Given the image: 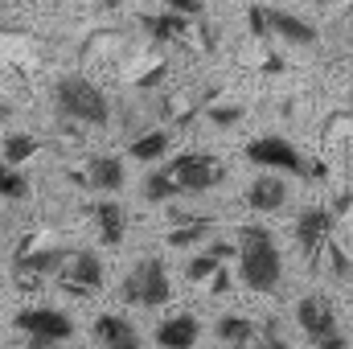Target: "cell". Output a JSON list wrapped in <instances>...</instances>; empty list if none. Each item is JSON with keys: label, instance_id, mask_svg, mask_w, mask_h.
Instances as JSON below:
<instances>
[{"label": "cell", "instance_id": "obj_3", "mask_svg": "<svg viewBox=\"0 0 353 349\" xmlns=\"http://www.w3.org/2000/svg\"><path fill=\"white\" fill-rule=\"evenodd\" d=\"M296 325H300V333H304L316 349H350L345 329H341L337 308H333L329 296H316V292H312V296H300V304H296Z\"/></svg>", "mask_w": 353, "mask_h": 349}, {"label": "cell", "instance_id": "obj_10", "mask_svg": "<svg viewBox=\"0 0 353 349\" xmlns=\"http://www.w3.org/2000/svg\"><path fill=\"white\" fill-rule=\"evenodd\" d=\"M288 197H292V193H288L283 173H259L247 185V206H251L255 214H275V210H283Z\"/></svg>", "mask_w": 353, "mask_h": 349}, {"label": "cell", "instance_id": "obj_2", "mask_svg": "<svg viewBox=\"0 0 353 349\" xmlns=\"http://www.w3.org/2000/svg\"><path fill=\"white\" fill-rule=\"evenodd\" d=\"M54 107L70 123H87V128H103L111 119V99L83 74H66L54 83Z\"/></svg>", "mask_w": 353, "mask_h": 349}, {"label": "cell", "instance_id": "obj_12", "mask_svg": "<svg viewBox=\"0 0 353 349\" xmlns=\"http://www.w3.org/2000/svg\"><path fill=\"white\" fill-rule=\"evenodd\" d=\"M267 21H271V37L288 41V46H316V25H308L304 17L296 12H283V8H267Z\"/></svg>", "mask_w": 353, "mask_h": 349}, {"label": "cell", "instance_id": "obj_6", "mask_svg": "<svg viewBox=\"0 0 353 349\" xmlns=\"http://www.w3.org/2000/svg\"><path fill=\"white\" fill-rule=\"evenodd\" d=\"M169 173H173L181 193H210V189L222 185L226 165L218 157H210V152H181V157L169 161Z\"/></svg>", "mask_w": 353, "mask_h": 349}, {"label": "cell", "instance_id": "obj_13", "mask_svg": "<svg viewBox=\"0 0 353 349\" xmlns=\"http://www.w3.org/2000/svg\"><path fill=\"white\" fill-rule=\"evenodd\" d=\"M90 222H94V230H99V239H103L107 247H119V243H123L128 214H123V206H119V201H111V197L94 201V206H90Z\"/></svg>", "mask_w": 353, "mask_h": 349}, {"label": "cell", "instance_id": "obj_24", "mask_svg": "<svg viewBox=\"0 0 353 349\" xmlns=\"http://www.w3.org/2000/svg\"><path fill=\"white\" fill-rule=\"evenodd\" d=\"M247 21H251V33H255V37H271V21H267V8H259V4H255V8L247 12Z\"/></svg>", "mask_w": 353, "mask_h": 349}, {"label": "cell", "instance_id": "obj_21", "mask_svg": "<svg viewBox=\"0 0 353 349\" xmlns=\"http://www.w3.org/2000/svg\"><path fill=\"white\" fill-rule=\"evenodd\" d=\"M218 271H222V259H218V255H210V251H201V255H193V259L185 263V275H189V283L214 279Z\"/></svg>", "mask_w": 353, "mask_h": 349}, {"label": "cell", "instance_id": "obj_25", "mask_svg": "<svg viewBox=\"0 0 353 349\" xmlns=\"http://www.w3.org/2000/svg\"><path fill=\"white\" fill-rule=\"evenodd\" d=\"M169 12H181V17H201V0H169Z\"/></svg>", "mask_w": 353, "mask_h": 349}, {"label": "cell", "instance_id": "obj_8", "mask_svg": "<svg viewBox=\"0 0 353 349\" xmlns=\"http://www.w3.org/2000/svg\"><path fill=\"white\" fill-rule=\"evenodd\" d=\"M58 283L70 296H94L103 288V263L94 259L90 251H66L62 267H58Z\"/></svg>", "mask_w": 353, "mask_h": 349}, {"label": "cell", "instance_id": "obj_11", "mask_svg": "<svg viewBox=\"0 0 353 349\" xmlns=\"http://www.w3.org/2000/svg\"><path fill=\"white\" fill-rule=\"evenodd\" d=\"M201 337V321L193 312H176V317H165L161 329H157V346L161 349H193Z\"/></svg>", "mask_w": 353, "mask_h": 349}, {"label": "cell", "instance_id": "obj_22", "mask_svg": "<svg viewBox=\"0 0 353 349\" xmlns=\"http://www.w3.org/2000/svg\"><path fill=\"white\" fill-rule=\"evenodd\" d=\"M210 230H205V222H189V226H181V230H173L169 235V243L173 247H193V243H201Z\"/></svg>", "mask_w": 353, "mask_h": 349}, {"label": "cell", "instance_id": "obj_15", "mask_svg": "<svg viewBox=\"0 0 353 349\" xmlns=\"http://www.w3.org/2000/svg\"><path fill=\"white\" fill-rule=\"evenodd\" d=\"M169 144H173V136L165 128H152V132H144V136H136L128 144V157L140 161V165H161L169 157Z\"/></svg>", "mask_w": 353, "mask_h": 349}, {"label": "cell", "instance_id": "obj_17", "mask_svg": "<svg viewBox=\"0 0 353 349\" xmlns=\"http://www.w3.org/2000/svg\"><path fill=\"white\" fill-rule=\"evenodd\" d=\"M181 197V189H176L173 173H169V165H161V169H152V173L144 177V201H152V206H165V201H173Z\"/></svg>", "mask_w": 353, "mask_h": 349}, {"label": "cell", "instance_id": "obj_26", "mask_svg": "<svg viewBox=\"0 0 353 349\" xmlns=\"http://www.w3.org/2000/svg\"><path fill=\"white\" fill-rule=\"evenodd\" d=\"M259 349H288V341H283V337H279V333H275V329L267 325V329H263V341H259Z\"/></svg>", "mask_w": 353, "mask_h": 349}, {"label": "cell", "instance_id": "obj_18", "mask_svg": "<svg viewBox=\"0 0 353 349\" xmlns=\"http://www.w3.org/2000/svg\"><path fill=\"white\" fill-rule=\"evenodd\" d=\"M37 148H41L37 136H29V132H8V136H4V152H0V161L17 169V165H25L29 157H37Z\"/></svg>", "mask_w": 353, "mask_h": 349}, {"label": "cell", "instance_id": "obj_4", "mask_svg": "<svg viewBox=\"0 0 353 349\" xmlns=\"http://www.w3.org/2000/svg\"><path fill=\"white\" fill-rule=\"evenodd\" d=\"M247 161L263 173H292V177H325L316 161H304V152L283 136H259L247 144Z\"/></svg>", "mask_w": 353, "mask_h": 349}, {"label": "cell", "instance_id": "obj_23", "mask_svg": "<svg viewBox=\"0 0 353 349\" xmlns=\"http://www.w3.org/2000/svg\"><path fill=\"white\" fill-rule=\"evenodd\" d=\"M243 119V107H234V103H226V107H210V123H218V128H234Z\"/></svg>", "mask_w": 353, "mask_h": 349}, {"label": "cell", "instance_id": "obj_5", "mask_svg": "<svg viewBox=\"0 0 353 349\" xmlns=\"http://www.w3.org/2000/svg\"><path fill=\"white\" fill-rule=\"evenodd\" d=\"M119 296H123L128 304H140V308H161V304L173 300V279H169L165 263L148 255V259H140L128 275H123Z\"/></svg>", "mask_w": 353, "mask_h": 349}, {"label": "cell", "instance_id": "obj_14", "mask_svg": "<svg viewBox=\"0 0 353 349\" xmlns=\"http://www.w3.org/2000/svg\"><path fill=\"white\" fill-rule=\"evenodd\" d=\"M83 181H87V189H94V193H119L123 181H128V169H123L119 157H94V161H87Z\"/></svg>", "mask_w": 353, "mask_h": 349}, {"label": "cell", "instance_id": "obj_7", "mask_svg": "<svg viewBox=\"0 0 353 349\" xmlns=\"http://www.w3.org/2000/svg\"><path fill=\"white\" fill-rule=\"evenodd\" d=\"M17 333L29 341H46V346H62L74 337V321L62 308H21L17 312Z\"/></svg>", "mask_w": 353, "mask_h": 349}, {"label": "cell", "instance_id": "obj_20", "mask_svg": "<svg viewBox=\"0 0 353 349\" xmlns=\"http://www.w3.org/2000/svg\"><path fill=\"white\" fill-rule=\"evenodd\" d=\"M0 197H8V201L29 197V177L21 169H12V165H4V161H0Z\"/></svg>", "mask_w": 353, "mask_h": 349}, {"label": "cell", "instance_id": "obj_27", "mask_svg": "<svg viewBox=\"0 0 353 349\" xmlns=\"http://www.w3.org/2000/svg\"><path fill=\"white\" fill-rule=\"evenodd\" d=\"M210 283H214V292H222V288H226V283H230V279H226V271H218V275H214V279H210Z\"/></svg>", "mask_w": 353, "mask_h": 349}, {"label": "cell", "instance_id": "obj_1", "mask_svg": "<svg viewBox=\"0 0 353 349\" xmlns=\"http://www.w3.org/2000/svg\"><path fill=\"white\" fill-rule=\"evenodd\" d=\"M234 243H239V275H243V283L251 292H259V296L275 292L279 279H283V255H279L271 230L259 226V222L239 226V239Z\"/></svg>", "mask_w": 353, "mask_h": 349}, {"label": "cell", "instance_id": "obj_28", "mask_svg": "<svg viewBox=\"0 0 353 349\" xmlns=\"http://www.w3.org/2000/svg\"><path fill=\"white\" fill-rule=\"evenodd\" d=\"M99 4H103V8H119L123 0H99Z\"/></svg>", "mask_w": 353, "mask_h": 349}, {"label": "cell", "instance_id": "obj_16", "mask_svg": "<svg viewBox=\"0 0 353 349\" xmlns=\"http://www.w3.org/2000/svg\"><path fill=\"white\" fill-rule=\"evenodd\" d=\"M94 341L103 349H111V346H123V341H136V329L123 321V317H115V312H103L99 321H94Z\"/></svg>", "mask_w": 353, "mask_h": 349}, {"label": "cell", "instance_id": "obj_29", "mask_svg": "<svg viewBox=\"0 0 353 349\" xmlns=\"http://www.w3.org/2000/svg\"><path fill=\"white\" fill-rule=\"evenodd\" d=\"M111 349H140V341H123V346H111Z\"/></svg>", "mask_w": 353, "mask_h": 349}, {"label": "cell", "instance_id": "obj_9", "mask_svg": "<svg viewBox=\"0 0 353 349\" xmlns=\"http://www.w3.org/2000/svg\"><path fill=\"white\" fill-rule=\"evenodd\" d=\"M333 226H337L333 210H325V206H308V210L296 218V243H300V251H304L308 259L325 255V247L333 243Z\"/></svg>", "mask_w": 353, "mask_h": 349}, {"label": "cell", "instance_id": "obj_19", "mask_svg": "<svg viewBox=\"0 0 353 349\" xmlns=\"http://www.w3.org/2000/svg\"><path fill=\"white\" fill-rule=\"evenodd\" d=\"M144 29H152V37H161V41H176V37H185V33H189V17H181V12L144 17Z\"/></svg>", "mask_w": 353, "mask_h": 349}]
</instances>
